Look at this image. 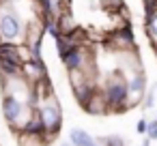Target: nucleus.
Instances as JSON below:
<instances>
[{"label":"nucleus","mask_w":157,"mask_h":146,"mask_svg":"<svg viewBox=\"0 0 157 146\" xmlns=\"http://www.w3.org/2000/svg\"><path fill=\"white\" fill-rule=\"evenodd\" d=\"M24 28L17 9L13 7V0H0V43H15L24 41Z\"/></svg>","instance_id":"f257e3e1"},{"label":"nucleus","mask_w":157,"mask_h":146,"mask_svg":"<svg viewBox=\"0 0 157 146\" xmlns=\"http://www.w3.org/2000/svg\"><path fill=\"white\" fill-rule=\"evenodd\" d=\"M103 97H105V103H108V110L114 112V114H121L125 110H129V90H127V77L123 75L121 69H116L112 75H108L103 88H101Z\"/></svg>","instance_id":"f03ea898"},{"label":"nucleus","mask_w":157,"mask_h":146,"mask_svg":"<svg viewBox=\"0 0 157 146\" xmlns=\"http://www.w3.org/2000/svg\"><path fill=\"white\" fill-rule=\"evenodd\" d=\"M33 110L35 107H30L26 101H22L17 97H11V95L2 97V116L7 120V125L11 127V131H15V133L22 131V127L28 120V116H30Z\"/></svg>","instance_id":"7ed1b4c3"},{"label":"nucleus","mask_w":157,"mask_h":146,"mask_svg":"<svg viewBox=\"0 0 157 146\" xmlns=\"http://www.w3.org/2000/svg\"><path fill=\"white\" fill-rule=\"evenodd\" d=\"M37 114H39V118L43 122V129L48 133V142H52L60 133V127H63V110H60L56 97L43 99L37 107Z\"/></svg>","instance_id":"20e7f679"},{"label":"nucleus","mask_w":157,"mask_h":146,"mask_svg":"<svg viewBox=\"0 0 157 146\" xmlns=\"http://www.w3.org/2000/svg\"><path fill=\"white\" fill-rule=\"evenodd\" d=\"M127 90H129V105L142 101V97L146 95V73L142 69L131 71V75L127 77Z\"/></svg>","instance_id":"39448f33"},{"label":"nucleus","mask_w":157,"mask_h":146,"mask_svg":"<svg viewBox=\"0 0 157 146\" xmlns=\"http://www.w3.org/2000/svg\"><path fill=\"white\" fill-rule=\"evenodd\" d=\"M22 77H24L30 86H33V84H37L39 80L48 77V69H45L43 58H41V60H35V58L26 60V62L22 65Z\"/></svg>","instance_id":"423d86ee"},{"label":"nucleus","mask_w":157,"mask_h":146,"mask_svg":"<svg viewBox=\"0 0 157 146\" xmlns=\"http://www.w3.org/2000/svg\"><path fill=\"white\" fill-rule=\"evenodd\" d=\"M88 114H93V116H103V114H108L110 110H108V103H105V97H103V92H101V88H97L95 92H93V97L82 105Z\"/></svg>","instance_id":"0eeeda50"},{"label":"nucleus","mask_w":157,"mask_h":146,"mask_svg":"<svg viewBox=\"0 0 157 146\" xmlns=\"http://www.w3.org/2000/svg\"><path fill=\"white\" fill-rule=\"evenodd\" d=\"M69 142H71V146H90L95 142V137L88 131H84L80 127H73L69 131Z\"/></svg>","instance_id":"6e6552de"},{"label":"nucleus","mask_w":157,"mask_h":146,"mask_svg":"<svg viewBox=\"0 0 157 146\" xmlns=\"http://www.w3.org/2000/svg\"><path fill=\"white\" fill-rule=\"evenodd\" d=\"M144 26H146V37H148V41H151V45L157 47V11L151 13V15H146Z\"/></svg>","instance_id":"1a4fd4ad"},{"label":"nucleus","mask_w":157,"mask_h":146,"mask_svg":"<svg viewBox=\"0 0 157 146\" xmlns=\"http://www.w3.org/2000/svg\"><path fill=\"white\" fill-rule=\"evenodd\" d=\"M97 142H99L101 146H125V140H123L121 135H116V133H114V135H103V137H99Z\"/></svg>","instance_id":"9d476101"},{"label":"nucleus","mask_w":157,"mask_h":146,"mask_svg":"<svg viewBox=\"0 0 157 146\" xmlns=\"http://www.w3.org/2000/svg\"><path fill=\"white\" fill-rule=\"evenodd\" d=\"M155 97H157V90H155V88H153V90H146V95L142 97V107H144V110H153V107L157 105Z\"/></svg>","instance_id":"9b49d317"},{"label":"nucleus","mask_w":157,"mask_h":146,"mask_svg":"<svg viewBox=\"0 0 157 146\" xmlns=\"http://www.w3.org/2000/svg\"><path fill=\"white\" fill-rule=\"evenodd\" d=\"M101 5L110 11H123V0H101Z\"/></svg>","instance_id":"f8f14e48"},{"label":"nucleus","mask_w":157,"mask_h":146,"mask_svg":"<svg viewBox=\"0 0 157 146\" xmlns=\"http://www.w3.org/2000/svg\"><path fill=\"white\" fill-rule=\"evenodd\" d=\"M146 137H148L151 142H155V140H157V118L148 122V131H146Z\"/></svg>","instance_id":"ddd939ff"},{"label":"nucleus","mask_w":157,"mask_h":146,"mask_svg":"<svg viewBox=\"0 0 157 146\" xmlns=\"http://www.w3.org/2000/svg\"><path fill=\"white\" fill-rule=\"evenodd\" d=\"M136 131H138L140 135H146V131H148V120H146V118H140V120L136 122Z\"/></svg>","instance_id":"4468645a"},{"label":"nucleus","mask_w":157,"mask_h":146,"mask_svg":"<svg viewBox=\"0 0 157 146\" xmlns=\"http://www.w3.org/2000/svg\"><path fill=\"white\" fill-rule=\"evenodd\" d=\"M142 146H151V140H148V137H144V142H142Z\"/></svg>","instance_id":"2eb2a0df"},{"label":"nucleus","mask_w":157,"mask_h":146,"mask_svg":"<svg viewBox=\"0 0 157 146\" xmlns=\"http://www.w3.org/2000/svg\"><path fill=\"white\" fill-rule=\"evenodd\" d=\"M58 146H71V142H60Z\"/></svg>","instance_id":"dca6fc26"},{"label":"nucleus","mask_w":157,"mask_h":146,"mask_svg":"<svg viewBox=\"0 0 157 146\" xmlns=\"http://www.w3.org/2000/svg\"><path fill=\"white\" fill-rule=\"evenodd\" d=\"M90 146H101V144H99V142H97V140H95V142H93V144H90Z\"/></svg>","instance_id":"f3484780"},{"label":"nucleus","mask_w":157,"mask_h":146,"mask_svg":"<svg viewBox=\"0 0 157 146\" xmlns=\"http://www.w3.org/2000/svg\"><path fill=\"white\" fill-rule=\"evenodd\" d=\"M155 52H157V47H155Z\"/></svg>","instance_id":"a211bd4d"}]
</instances>
